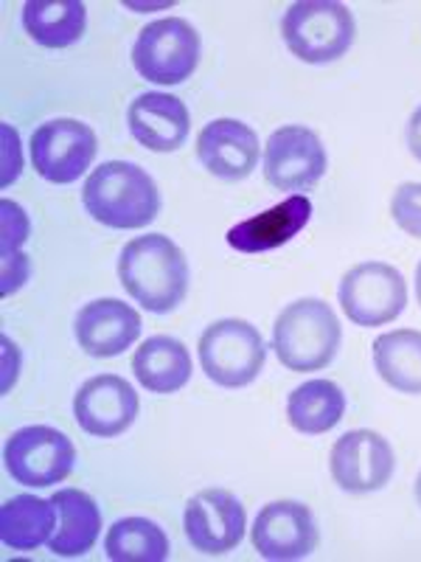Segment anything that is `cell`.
<instances>
[{"instance_id":"cell-31","label":"cell","mask_w":421,"mask_h":562,"mask_svg":"<svg viewBox=\"0 0 421 562\" xmlns=\"http://www.w3.org/2000/svg\"><path fill=\"white\" fill-rule=\"evenodd\" d=\"M3 346H7V383H3V391L12 389V378H14V369H20V355L18 349L12 346V340L3 338Z\"/></svg>"},{"instance_id":"cell-1","label":"cell","mask_w":421,"mask_h":562,"mask_svg":"<svg viewBox=\"0 0 421 562\" xmlns=\"http://www.w3.org/2000/svg\"><path fill=\"white\" fill-rule=\"evenodd\" d=\"M118 279L149 313H172L189 293V262L185 254L163 234H149L124 245L118 259Z\"/></svg>"},{"instance_id":"cell-16","label":"cell","mask_w":421,"mask_h":562,"mask_svg":"<svg viewBox=\"0 0 421 562\" xmlns=\"http://www.w3.org/2000/svg\"><path fill=\"white\" fill-rule=\"evenodd\" d=\"M73 329L90 358H118L138 340L140 315L118 299H99L79 310Z\"/></svg>"},{"instance_id":"cell-7","label":"cell","mask_w":421,"mask_h":562,"mask_svg":"<svg viewBox=\"0 0 421 562\" xmlns=\"http://www.w3.org/2000/svg\"><path fill=\"white\" fill-rule=\"evenodd\" d=\"M345 318L357 326H385L408 307V284L394 265L360 262L343 276L338 290Z\"/></svg>"},{"instance_id":"cell-23","label":"cell","mask_w":421,"mask_h":562,"mask_svg":"<svg viewBox=\"0 0 421 562\" xmlns=\"http://www.w3.org/2000/svg\"><path fill=\"white\" fill-rule=\"evenodd\" d=\"M345 394L332 380H309L298 385L287 400V416L298 434L320 436L343 419Z\"/></svg>"},{"instance_id":"cell-30","label":"cell","mask_w":421,"mask_h":562,"mask_svg":"<svg viewBox=\"0 0 421 562\" xmlns=\"http://www.w3.org/2000/svg\"><path fill=\"white\" fill-rule=\"evenodd\" d=\"M408 147L416 160H421V108L410 115L408 122Z\"/></svg>"},{"instance_id":"cell-25","label":"cell","mask_w":421,"mask_h":562,"mask_svg":"<svg viewBox=\"0 0 421 562\" xmlns=\"http://www.w3.org/2000/svg\"><path fill=\"white\" fill-rule=\"evenodd\" d=\"M104 551L113 562H163L169 557V537L147 518H122L107 529Z\"/></svg>"},{"instance_id":"cell-20","label":"cell","mask_w":421,"mask_h":562,"mask_svg":"<svg viewBox=\"0 0 421 562\" xmlns=\"http://www.w3.org/2000/svg\"><path fill=\"white\" fill-rule=\"evenodd\" d=\"M192 355L183 340L172 335H155L135 351L133 371L138 383L152 394H174L192 380Z\"/></svg>"},{"instance_id":"cell-3","label":"cell","mask_w":421,"mask_h":562,"mask_svg":"<svg viewBox=\"0 0 421 562\" xmlns=\"http://www.w3.org/2000/svg\"><path fill=\"white\" fill-rule=\"evenodd\" d=\"M340 321L320 299H298L281 310L273 326V349L281 366L307 374L332 363L340 349Z\"/></svg>"},{"instance_id":"cell-29","label":"cell","mask_w":421,"mask_h":562,"mask_svg":"<svg viewBox=\"0 0 421 562\" xmlns=\"http://www.w3.org/2000/svg\"><path fill=\"white\" fill-rule=\"evenodd\" d=\"M3 186L12 183L14 178L20 175V169H23V155H20V140H18V133H14L9 124H3Z\"/></svg>"},{"instance_id":"cell-2","label":"cell","mask_w":421,"mask_h":562,"mask_svg":"<svg viewBox=\"0 0 421 562\" xmlns=\"http://www.w3.org/2000/svg\"><path fill=\"white\" fill-rule=\"evenodd\" d=\"M82 203L96 223L107 228H147L160 211L155 180L127 160H107L84 180Z\"/></svg>"},{"instance_id":"cell-32","label":"cell","mask_w":421,"mask_h":562,"mask_svg":"<svg viewBox=\"0 0 421 562\" xmlns=\"http://www.w3.org/2000/svg\"><path fill=\"white\" fill-rule=\"evenodd\" d=\"M416 293H419V304H421V262L416 268Z\"/></svg>"},{"instance_id":"cell-21","label":"cell","mask_w":421,"mask_h":562,"mask_svg":"<svg viewBox=\"0 0 421 562\" xmlns=\"http://www.w3.org/2000/svg\"><path fill=\"white\" fill-rule=\"evenodd\" d=\"M57 529V506L37 495H18L0 506V540L12 551H34Z\"/></svg>"},{"instance_id":"cell-19","label":"cell","mask_w":421,"mask_h":562,"mask_svg":"<svg viewBox=\"0 0 421 562\" xmlns=\"http://www.w3.org/2000/svg\"><path fill=\"white\" fill-rule=\"evenodd\" d=\"M57 506V529H54L48 549L57 557H82L93 549L102 531V512L88 492L65 486L52 495Z\"/></svg>"},{"instance_id":"cell-8","label":"cell","mask_w":421,"mask_h":562,"mask_svg":"<svg viewBox=\"0 0 421 562\" xmlns=\"http://www.w3.org/2000/svg\"><path fill=\"white\" fill-rule=\"evenodd\" d=\"M77 450L68 436L48 425H29L9 436L3 464L9 475L23 486L62 484L73 470Z\"/></svg>"},{"instance_id":"cell-28","label":"cell","mask_w":421,"mask_h":562,"mask_svg":"<svg viewBox=\"0 0 421 562\" xmlns=\"http://www.w3.org/2000/svg\"><path fill=\"white\" fill-rule=\"evenodd\" d=\"M26 279H29L26 254L20 250V254L3 256V288H0V293L12 295L14 290H20L23 284H26Z\"/></svg>"},{"instance_id":"cell-5","label":"cell","mask_w":421,"mask_h":562,"mask_svg":"<svg viewBox=\"0 0 421 562\" xmlns=\"http://www.w3.org/2000/svg\"><path fill=\"white\" fill-rule=\"evenodd\" d=\"M268 346L253 324L225 318L210 324L200 338V366L210 383L223 389H242L264 369Z\"/></svg>"},{"instance_id":"cell-17","label":"cell","mask_w":421,"mask_h":562,"mask_svg":"<svg viewBox=\"0 0 421 562\" xmlns=\"http://www.w3.org/2000/svg\"><path fill=\"white\" fill-rule=\"evenodd\" d=\"M129 133L149 153H174L192 133L189 108L169 93H140L127 113Z\"/></svg>"},{"instance_id":"cell-4","label":"cell","mask_w":421,"mask_h":562,"mask_svg":"<svg viewBox=\"0 0 421 562\" xmlns=\"http://www.w3.org/2000/svg\"><path fill=\"white\" fill-rule=\"evenodd\" d=\"M281 37L300 63L323 65L349 52L357 37V23L343 3L298 0L281 18Z\"/></svg>"},{"instance_id":"cell-11","label":"cell","mask_w":421,"mask_h":562,"mask_svg":"<svg viewBox=\"0 0 421 562\" xmlns=\"http://www.w3.org/2000/svg\"><path fill=\"white\" fill-rule=\"evenodd\" d=\"M250 540L262 560H304L318 549V520L312 509L298 501H273L255 515Z\"/></svg>"},{"instance_id":"cell-24","label":"cell","mask_w":421,"mask_h":562,"mask_svg":"<svg viewBox=\"0 0 421 562\" xmlns=\"http://www.w3.org/2000/svg\"><path fill=\"white\" fill-rule=\"evenodd\" d=\"M377 374L399 394H421V333L396 329L379 335L374 344Z\"/></svg>"},{"instance_id":"cell-33","label":"cell","mask_w":421,"mask_h":562,"mask_svg":"<svg viewBox=\"0 0 421 562\" xmlns=\"http://www.w3.org/2000/svg\"><path fill=\"white\" fill-rule=\"evenodd\" d=\"M416 501L421 504V473H419V481H416Z\"/></svg>"},{"instance_id":"cell-13","label":"cell","mask_w":421,"mask_h":562,"mask_svg":"<svg viewBox=\"0 0 421 562\" xmlns=\"http://www.w3.org/2000/svg\"><path fill=\"white\" fill-rule=\"evenodd\" d=\"M329 470L340 490L365 495L383 490L394 479L396 456L390 441L377 430H349L334 441Z\"/></svg>"},{"instance_id":"cell-9","label":"cell","mask_w":421,"mask_h":562,"mask_svg":"<svg viewBox=\"0 0 421 562\" xmlns=\"http://www.w3.org/2000/svg\"><path fill=\"white\" fill-rule=\"evenodd\" d=\"M99 153L96 133L77 119H54L32 133V164L48 183H73Z\"/></svg>"},{"instance_id":"cell-27","label":"cell","mask_w":421,"mask_h":562,"mask_svg":"<svg viewBox=\"0 0 421 562\" xmlns=\"http://www.w3.org/2000/svg\"><path fill=\"white\" fill-rule=\"evenodd\" d=\"M0 211H3V256L20 254V248H23L29 239L26 211L20 209L14 200H3V203H0Z\"/></svg>"},{"instance_id":"cell-18","label":"cell","mask_w":421,"mask_h":562,"mask_svg":"<svg viewBox=\"0 0 421 562\" xmlns=\"http://www.w3.org/2000/svg\"><path fill=\"white\" fill-rule=\"evenodd\" d=\"M312 220V203L304 194H293L284 203L255 214V217L242 220L228 231V245L239 254H264L287 245L300 231L307 228Z\"/></svg>"},{"instance_id":"cell-10","label":"cell","mask_w":421,"mask_h":562,"mask_svg":"<svg viewBox=\"0 0 421 562\" xmlns=\"http://www.w3.org/2000/svg\"><path fill=\"white\" fill-rule=\"evenodd\" d=\"M329 158L318 133L300 124L275 130L264 147V180L278 192H304L326 175Z\"/></svg>"},{"instance_id":"cell-22","label":"cell","mask_w":421,"mask_h":562,"mask_svg":"<svg viewBox=\"0 0 421 562\" xmlns=\"http://www.w3.org/2000/svg\"><path fill=\"white\" fill-rule=\"evenodd\" d=\"M88 26V9L79 0H29L23 29L43 48H68L79 43Z\"/></svg>"},{"instance_id":"cell-15","label":"cell","mask_w":421,"mask_h":562,"mask_svg":"<svg viewBox=\"0 0 421 562\" xmlns=\"http://www.w3.org/2000/svg\"><path fill=\"white\" fill-rule=\"evenodd\" d=\"M259 135L237 119L205 124L197 138V158L214 178L244 180L259 164Z\"/></svg>"},{"instance_id":"cell-26","label":"cell","mask_w":421,"mask_h":562,"mask_svg":"<svg viewBox=\"0 0 421 562\" xmlns=\"http://www.w3.org/2000/svg\"><path fill=\"white\" fill-rule=\"evenodd\" d=\"M390 217L408 237L421 239V183H402L390 200Z\"/></svg>"},{"instance_id":"cell-12","label":"cell","mask_w":421,"mask_h":562,"mask_svg":"<svg viewBox=\"0 0 421 562\" xmlns=\"http://www.w3.org/2000/svg\"><path fill=\"white\" fill-rule=\"evenodd\" d=\"M183 526L194 549L208 557H219L242 543L248 515L234 492L203 490L185 504Z\"/></svg>"},{"instance_id":"cell-6","label":"cell","mask_w":421,"mask_h":562,"mask_svg":"<svg viewBox=\"0 0 421 562\" xmlns=\"http://www.w3.org/2000/svg\"><path fill=\"white\" fill-rule=\"evenodd\" d=\"M200 54L203 43L197 29L183 18H163L140 29L133 48V65L149 82L180 85L192 79Z\"/></svg>"},{"instance_id":"cell-14","label":"cell","mask_w":421,"mask_h":562,"mask_svg":"<svg viewBox=\"0 0 421 562\" xmlns=\"http://www.w3.org/2000/svg\"><path fill=\"white\" fill-rule=\"evenodd\" d=\"M73 416L84 434L96 439H115L138 416V394L124 378L99 374L79 389L73 400Z\"/></svg>"}]
</instances>
